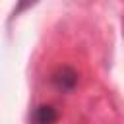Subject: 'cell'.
<instances>
[{"mask_svg": "<svg viewBox=\"0 0 124 124\" xmlns=\"http://www.w3.org/2000/svg\"><path fill=\"white\" fill-rule=\"evenodd\" d=\"M79 81V74L72 66H58L50 74V85L58 93H72Z\"/></svg>", "mask_w": 124, "mask_h": 124, "instance_id": "1", "label": "cell"}, {"mask_svg": "<svg viewBox=\"0 0 124 124\" xmlns=\"http://www.w3.org/2000/svg\"><path fill=\"white\" fill-rule=\"evenodd\" d=\"M56 120H58V108L54 105H48V103L37 105L29 114L31 124H54Z\"/></svg>", "mask_w": 124, "mask_h": 124, "instance_id": "2", "label": "cell"}, {"mask_svg": "<svg viewBox=\"0 0 124 124\" xmlns=\"http://www.w3.org/2000/svg\"><path fill=\"white\" fill-rule=\"evenodd\" d=\"M37 2H39V0H17V6L14 8V16H19V14H23L25 10L33 8Z\"/></svg>", "mask_w": 124, "mask_h": 124, "instance_id": "3", "label": "cell"}]
</instances>
